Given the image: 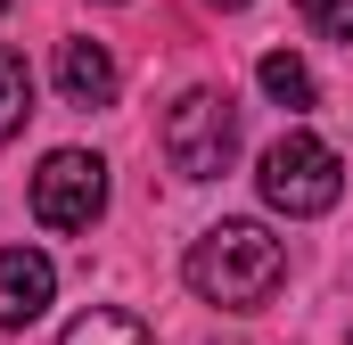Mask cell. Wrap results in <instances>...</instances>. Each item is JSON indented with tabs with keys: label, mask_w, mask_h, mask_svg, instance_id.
Returning <instances> with one entry per match:
<instances>
[{
	"label": "cell",
	"mask_w": 353,
	"mask_h": 345,
	"mask_svg": "<svg viewBox=\"0 0 353 345\" xmlns=\"http://www.w3.org/2000/svg\"><path fill=\"white\" fill-rule=\"evenodd\" d=\"M189 288L205 296V304H222V313H263L271 296H279V279H288V247L271 239L263 222H214V230H197L189 239Z\"/></svg>",
	"instance_id": "6da1fadb"
},
{
	"label": "cell",
	"mask_w": 353,
	"mask_h": 345,
	"mask_svg": "<svg viewBox=\"0 0 353 345\" xmlns=\"http://www.w3.org/2000/svg\"><path fill=\"white\" fill-rule=\"evenodd\" d=\"M255 189H263L271 214L304 222V214H329V206L345 197V165H337L329 140H312V132H279V140L263 148V165H255Z\"/></svg>",
	"instance_id": "7a4b0ae2"
},
{
	"label": "cell",
	"mask_w": 353,
	"mask_h": 345,
	"mask_svg": "<svg viewBox=\"0 0 353 345\" xmlns=\"http://www.w3.org/2000/svg\"><path fill=\"white\" fill-rule=\"evenodd\" d=\"M165 157H173L181 181H222L230 157H239V107H230V90H181L173 107H165Z\"/></svg>",
	"instance_id": "3957f363"
},
{
	"label": "cell",
	"mask_w": 353,
	"mask_h": 345,
	"mask_svg": "<svg viewBox=\"0 0 353 345\" xmlns=\"http://www.w3.org/2000/svg\"><path fill=\"white\" fill-rule=\"evenodd\" d=\"M33 214L41 230H90L107 214V165L90 148H50L33 172Z\"/></svg>",
	"instance_id": "277c9868"
},
{
	"label": "cell",
	"mask_w": 353,
	"mask_h": 345,
	"mask_svg": "<svg viewBox=\"0 0 353 345\" xmlns=\"http://www.w3.org/2000/svg\"><path fill=\"white\" fill-rule=\"evenodd\" d=\"M50 296H58V263L41 255V247H0V329L41 321Z\"/></svg>",
	"instance_id": "5b68a950"
},
{
	"label": "cell",
	"mask_w": 353,
	"mask_h": 345,
	"mask_svg": "<svg viewBox=\"0 0 353 345\" xmlns=\"http://www.w3.org/2000/svg\"><path fill=\"white\" fill-rule=\"evenodd\" d=\"M58 90H66V107H115V58H107V41H66L58 50Z\"/></svg>",
	"instance_id": "8992f818"
},
{
	"label": "cell",
	"mask_w": 353,
	"mask_h": 345,
	"mask_svg": "<svg viewBox=\"0 0 353 345\" xmlns=\"http://www.w3.org/2000/svg\"><path fill=\"white\" fill-rule=\"evenodd\" d=\"M58 345H157V337H148V321H132V313H115V304H90L83 321H66Z\"/></svg>",
	"instance_id": "52a82bcc"
},
{
	"label": "cell",
	"mask_w": 353,
	"mask_h": 345,
	"mask_svg": "<svg viewBox=\"0 0 353 345\" xmlns=\"http://www.w3.org/2000/svg\"><path fill=\"white\" fill-rule=\"evenodd\" d=\"M255 83H263L271 99H279V107H288V115H296V107H312V66H304V58H296V50H271L263 66H255Z\"/></svg>",
	"instance_id": "ba28073f"
},
{
	"label": "cell",
	"mask_w": 353,
	"mask_h": 345,
	"mask_svg": "<svg viewBox=\"0 0 353 345\" xmlns=\"http://www.w3.org/2000/svg\"><path fill=\"white\" fill-rule=\"evenodd\" d=\"M25 115H33V66L17 50H0V140L25 132Z\"/></svg>",
	"instance_id": "9c48e42d"
},
{
	"label": "cell",
	"mask_w": 353,
	"mask_h": 345,
	"mask_svg": "<svg viewBox=\"0 0 353 345\" xmlns=\"http://www.w3.org/2000/svg\"><path fill=\"white\" fill-rule=\"evenodd\" d=\"M296 8H304V25H312V33L353 41V0H296Z\"/></svg>",
	"instance_id": "30bf717a"
},
{
	"label": "cell",
	"mask_w": 353,
	"mask_h": 345,
	"mask_svg": "<svg viewBox=\"0 0 353 345\" xmlns=\"http://www.w3.org/2000/svg\"><path fill=\"white\" fill-rule=\"evenodd\" d=\"M214 8H247V0H214Z\"/></svg>",
	"instance_id": "8fae6325"
},
{
	"label": "cell",
	"mask_w": 353,
	"mask_h": 345,
	"mask_svg": "<svg viewBox=\"0 0 353 345\" xmlns=\"http://www.w3.org/2000/svg\"><path fill=\"white\" fill-rule=\"evenodd\" d=\"M0 8H17V0H0Z\"/></svg>",
	"instance_id": "7c38bea8"
}]
</instances>
